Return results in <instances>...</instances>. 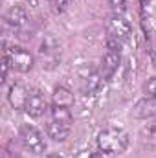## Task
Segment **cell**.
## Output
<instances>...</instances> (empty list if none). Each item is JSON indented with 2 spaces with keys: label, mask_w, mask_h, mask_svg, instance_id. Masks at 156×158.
<instances>
[{
  "label": "cell",
  "mask_w": 156,
  "mask_h": 158,
  "mask_svg": "<svg viewBox=\"0 0 156 158\" xmlns=\"http://www.w3.org/2000/svg\"><path fill=\"white\" fill-rule=\"evenodd\" d=\"M105 44H107V50H109V52H117V53H121L123 42H121V40H117L116 37H112V35H107Z\"/></svg>",
  "instance_id": "obj_17"
},
{
  "label": "cell",
  "mask_w": 156,
  "mask_h": 158,
  "mask_svg": "<svg viewBox=\"0 0 156 158\" xmlns=\"http://www.w3.org/2000/svg\"><path fill=\"white\" fill-rule=\"evenodd\" d=\"M90 158H103L99 153H94V155H90Z\"/></svg>",
  "instance_id": "obj_24"
},
{
  "label": "cell",
  "mask_w": 156,
  "mask_h": 158,
  "mask_svg": "<svg viewBox=\"0 0 156 158\" xmlns=\"http://www.w3.org/2000/svg\"><path fill=\"white\" fill-rule=\"evenodd\" d=\"M107 4L116 15H123L127 11V0H107Z\"/></svg>",
  "instance_id": "obj_16"
},
{
  "label": "cell",
  "mask_w": 156,
  "mask_h": 158,
  "mask_svg": "<svg viewBox=\"0 0 156 158\" xmlns=\"http://www.w3.org/2000/svg\"><path fill=\"white\" fill-rule=\"evenodd\" d=\"M48 4L51 6V9H53L55 13H64V11L70 7L72 0H48Z\"/></svg>",
  "instance_id": "obj_15"
},
{
  "label": "cell",
  "mask_w": 156,
  "mask_h": 158,
  "mask_svg": "<svg viewBox=\"0 0 156 158\" xmlns=\"http://www.w3.org/2000/svg\"><path fill=\"white\" fill-rule=\"evenodd\" d=\"M2 158H20V155L13 149V142H9L6 147H4V153H2Z\"/></svg>",
  "instance_id": "obj_20"
},
{
  "label": "cell",
  "mask_w": 156,
  "mask_h": 158,
  "mask_svg": "<svg viewBox=\"0 0 156 158\" xmlns=\"http://www.w3.org/2000/svg\"><path fill=\"white\" fill-rule=\"evenodd\" d=\"M18 140H20L22 147L28 153H31V155H44V151H46V142H44L40 131L37 127L30 125V123L20 125V129H18Z\"/></svg>",
  "instance_id": "obj_4"
},
{
  "label": "cell",
  "mask_w": 156,
  "mask_h": 158,
  "mask_svg": "<svg viewBox=\"0 0 156 158\" xmlns=\"http://www.w3.org/2000/svg\"><path fill=\"white\" fill-rule=\"evenodd\" d=\"M151 57H153V63H154V66H156V50L151 52Z\"/></svg>",
  "instance_id": "obj_23"
},
{
  "label": "cell",
  "mask_w": 156,
  "mask_h": 158,
  "mask_svg": "<svg viewBox=\"0 0 156 158\" xmlns=\"http://www.w3.org/2000/svg\"><path fill=\"white\" fill-rule=\"evenodd\" d=\"M107 31H109V35H112V37H116L117 40H121L123 44H127V42H132V26H130V22L123 17V15H112L109 20H107Z\"/></svg>",
  "instance_id": "obj_6"
},
{
  "label": "cell",
  "mask_w": 156,
  "mask_h": 158,
  "mask_svg": "<svg viewBox=\"0 0 156 158\" xmlns=\"http://www.w3.org/2000/svg\"><path fill=\"white\" fill-rule=\"evenodd\" d=\"M70 132H72V125H66V123H61V121H55V119H51L46 125V134L53 142H64L70 136Z\"/></svg>",
  "instance_id": "obj_13"
},
{
  "label": "cell",
  "mask_w": 156,
  "mask_h": 158,
  "mask_svg": "<svg viewBox=\"0 0 156 158\" xmlns=\"http://www.w3.org/2000/svg\"><path fill=\"white\" fill-rule=\"evenodd\" d=\"M48 109V101L39 88H30V96H28V103H26V112L31 118H40Z\"/></svg>",
  "instance_id": "obj_7"
},
{
  "label": "cell",
  "mask_w": 156,
  "mask_h": 158,
  "mask_svg": "<svg viewBox=\"0 0 156 158\" xmlns=\"http://www.w3.org/2000/svg\"><path fill=\"white\" fill-rule=\"evenodd\" d=\"M119 66H121V53L107 52L101 59V64H99V72H101L103 81H110L114 77V74L119 70Z\"/></svg>",
  "instance_id": "obj_8"
},
{
  "label": "cell",
  "mask_w": 156,
  "mask_h": 158,
  "mask_svg": "<svg viewBox=\"0 0 156 158\" xmlns=\"http://www.w3.org/2000/svg\"><path fill=\"white\" fill-rule=\"evenodd\" d=\"M28 96H30V88L24 86V85H20V83H15V85L9 86L7 101H9V105H11L15 110H26Z\"/></svg>",
  "instance_id": "obj_9"
},
{
  "label": "cell",
  "mask_w": 156,
  "mask_h": 158,
  "mask_svg": "<svg viewBox=\"0 0 156 158\" xmlns=\"http://www.w3.org/2000/svg\"><path fill=\"white\" fill-rule=\"evenodd\" d=\"M143 94H145L147 98H156V76L145 81V85H143Z\"/></svg>",
  "instance_id": "obj_18"
},
{
  "label": "cell",
  "mask_w": 156,
  "mask_h": 158,
  "mask_svg": "<svg viewBox=\"0 0 156 158\" xmlns=\"http://www.w3.org/2000/svg\"><path fill=\"white\" fill-rule=\"evenodd\" d=\"M42 158H64V156L59 155V153H46V155H42Z\"/></svg>",
  "instance_id": "obj_22"
},
{
  "label": "cell",
  "mask_w": 156,
  "mask_h": 158,
  "mask_svg": "<svg viewBox=\"0 0 156 158\" xmlns=\"http://www.w3.org/2000/svg\"><path fill=\"white\" fill-rule=\"evenodd\" d=\"M4 22L6 26H11L15 31H20L28 24V13L22 6H11L4 15Z\"/></svg>",
  "instance_id": "obj_10"
},
{
  "label": "cell",
  "mask_w": 156,
  "mask_h": 158,
  "mask_svg": "<svg viewBox=\"0 0 156 158\" xmlns=\"http://www.w3.org/2000/svg\"><path fill=\"white\" fill-rule=\"evenodd\" d=\"M129 145V134L121 129H105L97 134V147L105 155H119Z\"/></svg>",
  "instance_id": "obj_1"
},
{
  "label": "cell",
  "mask_w": 156,
  "mask_h": 158,
  "mask_svg": "<svg viewBox=\"0 0 156 158\" xmlns=\"http://www.w3.org/2000/svg\"><path fill=\"white\" fill-rule=\"evenodd\" d=\"M51 105H57V107H66V109H72L76 105V96L70 88L59 85L53 88V94H51Z\"/></svg>",
  "instance_id": "obj_12"
},
{
  "label": "cell",
  "mask_w": 156,
  "mask_h": 158,
  "mask_svg": "<svg viewBox=\"0 0 156 158\" xmlns=\"http://www.w3.org/2000/svg\"><path fill=\"white\" fill-rule=\"evenodd\" d=\"M9 68H11V64H9V59H7V55L4 53V57H2V81H6V79H7Z\"/></svg>",
  "instance_id": "obj_21"
},
{
  "label": "cell",
  "mask_w": 156,
  "mask_h": 158,
  "mask_svg": "<svg viewBox=\"0 0 156 158\" xmlns=\"http://www.w3.org/2000/svg\"><path fill=\"white\" fill-rule=\"evenodd\" d=\"M77 83H79V88L84 96H94L101 85H103V77H101V72H99V66L92 64V63H83L79 64L77 70Z\"/></svg>",
  "instance_id": "obj_2"
},
{
  "label": "cell",
  "mask_w": 156,
  "mask_h": 158,
  "mask_svg": "<svg viewBox=\"0 0 156 158\" xmlns=\"http://www.w3.org/2000/svg\"><path fill=\"white\" fill-rule=\"evenodd\" d=\"M51 119L61 121V123H66V125H72L74 123L72 110L66 109V107H57V105H51Z\"/></svg>",
  "instance_id": "obj_14"
},
{
  "label": "cell",
  "mask_w": 156,
  "mask_h": 158,
  "mask_svg": "<svg viewBox=\"0 0 156 158\" xmlns=\"http://www.w3.org/2000/svg\"><path fill=\"white\" fill-rule=\"evenodd\" d=\"M154 28H156V22L153 17H149V15H143V30H145V33L151 37V35H154Z\"/></svg>",
  "instance_id": "obj_19"
},
{
  "label": "cell",
  "mask_w": 156,
  "mask_h": 158,
  "mask_svg": "<svg viewBox=\"0 0 156 158\" xmlns=\"http://www.w3.org/2000/svg\"><path fill=\"white\" fill-rule=\"evenodd\" d=\"M4 53L9 59V64L15 72L18 74H28L33 64H35V57L30 50L22 48V46H7L4 44Z\"/></svg>",
  "instance_id": "obj_3"
},
{
  "label": "cell",
  "mask_w": 156,
  "mask_h": 158,
  "mask_svg": "<svg viewBox=\"0 0 156 158\" xmlns=\"http://www.w3.org/2000/svg\"><path fill=\"white\" fill-rule=\"evenodd\" d=\"M140 2H142V4H145V2H149V0H140Z\"/></svg>",
  "instance_id": "obj_25"
},
{
  "label": "cell",
  "mask_w": 156,
  "mask_h": 158,
  "mask_svg": "<svg viewBox=\"0 0 156 158\" xmlns=\"http://www.w3.org/2000/svg\"><path fill=\"white\" fill-rule=\"evenodd\" d=\"M39 55L42 63L48 64V68H53L61 61V44L57 42V39L51 33L42 35V39L39 42Z\"/></svg>",
  "instance_id": "obj_5"
},
{
  "label": "cell",
  "mask_w": 156,
  "mask_h": 158,
  "mask_svg": "<svg viewBox=\"0 0 156 158\" xmlns=\"http://www.w3.org/2000/svg\"><path fill=\"white\" fill-rule=\"evenodd\" d=\"M134 118L138 119H151L156 118V98H142L140 101H136L134 109H132Z\"/></svg>",
  "instance_id": "obj_11"
}]
</instances>
